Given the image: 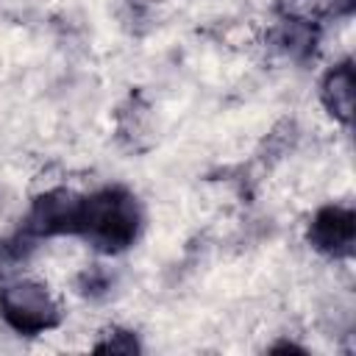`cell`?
I'll return each mask as SVG.
<instances>
[{
	"label": "cell",
	"mask_w": 356,
	"mask_h": 356,
	"mask_svg": "<svg viewBox=\"0 0 356 356\" xmlns=\"http://www.w3.org/2000/svg\"><path fill=\"white\" fill-rule=\"evenodd\" d=\"M120 334H122V331H114V339H108V342H100V345H97V350H122V353H134V350H139L136 339H128V342H122V339H120Z\"/></svg>",
	"instance_id": "52a82bcc"
},
{
	"label": "cell",
	"mask_w": 356,
	"mask_h": 356,
	"mask_svg": "<svg viewBox=\"0 0 356 356\" xmlns=\"http://www.w3.org/2000/svg\"><path fill=\"white\" fill-rule=\"evenodd\" d=\"M353 239H356V214L345 206H323L309 225V242L331 256L350 253Z\"/></svg>",
	"instance_id": "277c9868"
},
{
	"label": "cell",
	"mask_w": 356,
	"mask_h": 356,
	"mask_svg": "<svg viewBox=\"0 0 356 356\" xmlns=\"http://www.w3.org/2000/svg\"><path fill=\"white\" fill-rule=\"evenodd\" d=\"M275 42L281 44L284 53L295 56V58H303L314 50V42H317V31L309 19H298V17H289L278 25V33H275Z\"/></svg>",
	"instance_id": "8992f818"
},
{
	"label": "cell",
	"mask_w": 356,
	"mask_h": 356,
	"mask_svg": "<svg viewBox=\"0 0 356 356\" xmlns=\"http://www.w3.org/2000/svg\"><path fill=\"white\" fill-rule=\"evenodd\" d=\"M334 3V8H339V11H350V6H353V0H331Z\"/></svg>",
	"instance_id": "ba28073f"
},
{
	"label": "cell",
	"mask_w": 356,
	"mask_h": 356,
	"mask_svg": "<svg viewBox=\"0 0 356 356\" xmlns=\"http://www.w3.org/2000/svg\"><path fill=\"white\" fill-rule=\"evenodd\" d=\"M320 97L331 117H337L339 122H350V114H353V64L350 61H342L334 70H328L320 86Z\"/></svg>",
	"instance_id": "5b68a950"
},
{
	"label": "cell",
	"mask_w": 356,
	"mask_h": 356,
	"mask_svg": "<svg viewBox=\"0 0 356 356\" xmlns=\"http://www.w3.org/2000/svg\"><path fill=\"white\" fill-rule=\"evenodd\" d=\"M75 234L97 250H125L139 234V206L134 195L120 186H108L89 197H81Z\"/></svg>",
	"instance_id": "6da1fadb"
},
{
	"label": "cell",
	"mask_w": 356,
	"mask_h": 356,
	"mask_svg": "<svg viewBox=\"0 0 356 356\" xmlns=\"http://www.w3.org/2000/svg\"><path fill=\"white\" fill-rule=\"evenodd\" d=\"M0 314L3 320L19 331V334H42L47 328H56L61 314L47 292L44 284L39 281H14L0 289Z\"/></svg>",
	"instance_id": "7a4b0ae2"
},
{
	"label": "cell",
	"mask_w": 356,
	"mask_h": 356,
	"mask_svg": "<svg viewBox=\"0 0 356 356\" xmlns=\"http://www.w3.org/2000/svg\"><path fill=\"white\" fill-rule=\"evenodd\" d=\"M81 197L70 189H53L39 195L31 203L25 217V234L31 236H56V234H75L78 228Z\"/></svg>",
	"instance_id": "3957f363"
}]
</instances>
